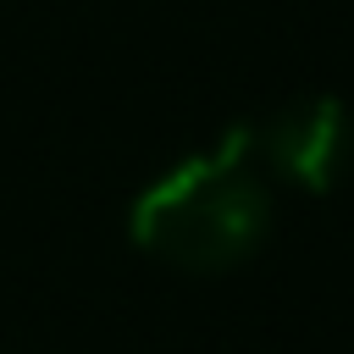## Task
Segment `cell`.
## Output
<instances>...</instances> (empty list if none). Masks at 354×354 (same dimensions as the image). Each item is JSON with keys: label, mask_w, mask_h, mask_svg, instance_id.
I'll use <instances>...</instances> for the list:
<instances>
[{"label": "cell", "mask_w": 354, "mask_h": 354, "mask_svg": "<svg viewBox=\"0 0 354 354\" xmlns=\"http://www.w3.org/2000/svg\"><path fill=\"white\" fill-rule=\"evenodd\" d=\"M348 144H354V122H348L343 100H332V94H304V100L282 105L254 133L260 166L293 188H310V194H326L343 177Z\"/></svg>", "instance_id": "cell-2"}, {"label": "cell", "mask_w": 354, "mask_h": 354, "mask_svg": "<svg viewBox=\"0 0 354 354\" xmlns=\"http://www.w3.org/2000/svg\"><path fill=\"white\" fill-rule=\"evenodd\" d=\"M127 232L144 254L177 271H227L271 232V188L254 127H227L216 144L183 155L138 188Z\"/></svg>", "instance_id": "cell-1"}]
</instances>
